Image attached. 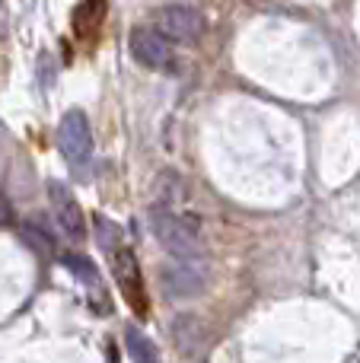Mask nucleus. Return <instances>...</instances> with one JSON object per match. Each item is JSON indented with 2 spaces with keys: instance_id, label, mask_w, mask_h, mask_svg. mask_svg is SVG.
Here are the masks:
<instances>
[{
  "instance_id": "obj_1",
  "label": "nucleus",
  "mask_w": 360,
  "mask_h": 363,
  "mask_svg": "<svg viewBox=\"0 0 360 363\" xmlns=\"http://www.w3.org/2000/svg\"><path fill=\"white\" fill-rule=\"evenodd\" d=\"M150 230L159 239L169 255H176L179 262H201L204 258V242L195 233V226H189V220L176 217L166 207H153L150 211Z\"/></svg>"
},
{
  "instance_id": "obj_2",
  "label": "nucleus",
  "mask_w": 360,
  "mask_h": 363,
  "mask_svg": "<svg viewBox=\"0 0 360 363\" xmlns=\"http://www.w3.org/2000/svg\"><path fill=\"white\" fill-rule=\"evenodd\" d=\"M157 32L166 42H179V45H195L204 35V16L195 6H182L172 4L163 6L157 13Z\"/></svg>"
},
{
  "instance_id": "obj_3",
  "label": "nucleus",
  "mask_w": 360,
  "mask_h": 363,
  "mask_svg": "<svg viewBox=\"0 0 360 363\" xmlns=\"http://www.w3.org/2000/svg\"><path fill=\"white\" fill-rule=\"evenodd\" d=\"M112 274L118 281L121 296L128 300V306L137 315H147V290H144V277H140V264L128 245H118L112 252Z\"/></svg>"
},
{
  "instance_id": "obj_4",
  "label": "nucleus",
  "mask_w": 360,
  "mask_h": 363,
  "mask_svg": "<svg viewBox=\"0 0 360 363\" xmlns=\"http://www.w3.org/2000/svg\"><path fill=\"white\" fill-rule=\"evenodd\" d=\"M57 150L67 163H83L93 150V128H89V118L80 112V108H70L67 115L57 125Z\"/></svg>"
},
{
  "instance_id": "obj_5",
  "label": "nucleus",
  "mask_w": 360,
  "mask_h": 363,
  "mask_svg": "<svg viewBox=\"0 0 360 363\" xmlns=\"http://www.w3.org/2000/svg\"><path fill=\"white\" fill-rule=\"evenodd\" d=\"M159 284H163L166 296H172V300H191V296L204 294L208 271H204V262H179L159 271Z\"/></svg>"
},
{
  "instance_id": "obj_6",
  "label": "nucleus",
  "mask_w": 360,
  "mask_h": 363,
  "mask_svg": "<svg viewBox=\"0 0 360 363\" xmlns=\"http://www.w3.org/2000/svg\"><path fill=\"white\" fill-rule=\"evenodd\" d=\"M131 55L147 70H169L172 67V48L157 29L150 26H137L131 32Z\"/></svg>"
},
{
  "instance_id": "obj_7",
  "label": "nucleus",
  "mask_w": 360,
  "mask_h": 363,
  "mask_svg": "<svg viewBox=\"0 0 360 363\" xmlns=\"http://www.w3.org/2000/svg\"><path fill=\"white\" fill-rule=\"evenodd\" d=\"M48 194H51V207H55V217H57V223H61V230L67 233L70 239L80 242V239L86 236V217H83V207L77 204V198L70 194V188L57 185V182L48 185Z\"/></svg>"
},
{
  "instance_id": "obj_8",
  "label": "nucleus",
  "mask_w": 360,
  "mask_h": 363,
  "mask_svg": "<svg viewBox=\"0 0 360 363\" xmlns=\"http://www.w3.org/2000/svg\"><path fill=\"white\" fill-rule=\"evenodd\" d=\"M172 338H176L179 351H185V354L198 351L201 341H204L201 319H195V315H179V319L172 322Z\"/></svg>"
},
{
  "instance_id": "obj_9",
  "label": "nucleus",
  "mask_w": 360,
  "mask_h": 363,
  "mask_svg": "<svg viewBox=\"0 0 360 363\" xmlns=\"http://www.w3.org/2000/svg\"><path fill=\"white\" fill-rule=\"evenodd\" d=\"M106 10H108L106 0H83V4H77L74 29L80 32V35H93V32L102 26V19H106Z\"/></svg>"
},
{
  "instance_id": "obj_10",
  "label": "nucleus",
  "mask_w": 360,
  "mask_h": 363,
  "mask_svg": "<svg viewBox=\"0 0 360 363\" xmlns=\"http://www.w3.org/2000/svg\"><path fill=\"white\" fill-rule=\"evenodd\" d=\"M19 236H23V242L29 245L35 255H42V258L55 255V236H51L38 220H26V223H19Z\"/></svg>"
},
{
  "instance_id": "obj_11",
  "label": "nucleus",
  "mask_w": 360,
  "mask_h": 363,
  "mask_svg": "<svg viewBox=\"0 0 360 363\" xmlns=\"http://www.w3.org/2000/svg\"><path fill=\"white\" fill-rule=\"evenodd\" d=\"M125 345H128V354H131V363H163L157 345H153L144 332H137L134 325L125 332Z\"/></svg>"
},
{
  "instance_id": "obj_12",
  "label": "nucleus",
  "mask_w": 360,
  "mask_h": 363,
  "mask_svg": "<svg viewBox=\"0 0 360 363\" xmlns=\"http://www.w3.org/2000/svg\"><path fill=\"white\" fill-rule=\"evenodd\" d=\"M61 262L74 271V277H80V281H86V284H96V264L89 262V258H83V255H61Z\"/></svg>"
},
{
  "instance_id": "obj_13",
  "label": "nucleus",
  "mask_w": 360,
  "mask_h": 363,
  "mask_svg": "<svg viewBox=\"0 0 360 363\" xmlns=\"http://www.w3.org/2000/svg\"><path fill=\"white\" fill-rule=\"evenodd\" d=\"M96 236H99V245L106 252H115L118 249V226L108 223L106 217H96Z\"/></svg>"
},
{
  "instance_id": "obj_14",
  "label": "nucleus",
  "mask_w": 360,
  "mask_h": 363,
  "mask_svg": "<svg viewBox=\"0 0 360 363\" xmlns=\"http://www.w3.org/2000/svg\"><path fill=\"white\" fill-rule=\"evenodd\" d=\"M13 223H16V217H13V204H10L6 194H0V230H4V226H13Z\"/></svg>"
},
{
  "instance_id": "obj_15",
  "label": "nucleus",
  "mask_w": 360,
  "mask_h": 363,
  "mask_svg": "<svg viewBox=\"0 0 360 363\" xmlns=\"http://www.w3.org/2000/svg\"><path fill=\"white\" fill-rule=\"evenodd\" d=\"M108 363H118V354H115V347L108 351Z\"/></svg>"
}]
</instances>
